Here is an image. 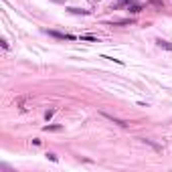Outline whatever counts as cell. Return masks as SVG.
I'll use <instances>...</instances> for the list:
<instances>
[{
  "mask_svg": "<svg viewBox=\"0 0 172 172\" xmlns=\"http://www.w3.org/2000/svg\"><path fill=\"white\" fill-rule=\"evenodd\" d=\"M101 116H103V118H107V120H110V122H114V124H118V126H122V128H126V126H128V122H124V120H120V118H114V116H110V114H105V112H103Z\"/></svg>",
  "mask_w": 172,
  "mask_h": 172,
  "instance_id": "6da1fadb",
  "label": "cell"
},
{
  "mask_svg": "<svg viewBox=\"0 0 172 172\" xmlns=\"http://www.w3.org/2000/svg\"><path fill=\"white\" fill-rule=\"evenodd\" d=\"M49 35L51 37H57V39H67V41H73L75 39L73 35H63V33H55V31H49Z\"/></svg>",
  "mask_w": 172,
  "mask_h": 172,
  "instance_id": "7a4b0ae2",
  "label": "cell"
},
{
  "mask_svg": "<svg viewBox=\"0 0 172 172\" xmlns=\"http://www.w3.org/2000/svg\"><path fill=\"white\" fill-rule=\"evenodd\" d=\"M112 25H130L132 23V18H114V20H110Z\"/></svg>",
  "mask_w": 172,
  "mask_h": 172,
  "instance_id": "3957f363",
  "label": "cell"
},
{
  "mask_svg": "<svg viewBox=\"0 0 172 172\" xmlns=\"http://www.w3.org/2000/svg\"><path fill=\"white\" fill-rule=\"evenodd\" d=\"M156 43H158V47H162V49H166V51H172V45H170L168 41H162V39H158Z\"/></svg>",
  "mask_w": 172,
  "mask_h": 172,
  "instance_id": "277c9868",
  "label": "cell"
},
{
  "mask_svg": "<svg viewBox=\"0 0 172 172\" xmlns=\"http://www.w3.org/2000/svg\"><path fill=\"white\" fill-rule=\"evenodd\" d=\"M128 10H130L132 14H138V12H142V6H138V4H132L130 6V4H128Z\"/></svg>",
  "mask_w": 172,
  "mask_h": 172,
  "instance_id": "5b68a950",
  "label": "cell"
},
{
  "mask_svg": "<svg viewBox=\"0 0 172 172\" xmlns=\"http://www.w3.org/2000/svg\"><path fill=\"white\" fill-rule=\"evenodd\" d=\"M63 126H45V132H61Z\"/></svg>",
  "mask_w": 172,
  "mask_h": 172,
  "instance_id": "8992f818",
  "label": "cell"
},
{
  "mask_svg": "<svg viewBox=\"0 0 172 172\" xmlns=\"http://www.w3.org/2000/svg\"><path fill=\"white\" fill-rule=\"evenodd\" d=\"M69 12H73V14H89V10H83V8H69Z\"/></svg>",
  "mask_w": 172,
  "mask_h": 172,
  "instance_id": "52a82bcc",
  "label": "cell"
},
{
  "mask_svg": "<svg viewBox=\"0 0 172 172\" xmlns=\"http://www.w3.org/2000/svg\"><path fill=\"white\" fill-rule=\"evenodd\" d=\"M81 41H91V43H97V39H95V37H91V35H83V37H81Z\"/></svg>",
  "mask_w": 172,
  "mask_h": 172,
  "instance_id": "ba28073f",
  "label": "cell"
},
{
  "mask_svg": "<svg viewBox=\"0 0 172 172\" xmlns=\"http://www.w3.org/2000/svg\"><path fill=\"white\" fill-rule=\"evenodd\" d=\"M53 116H55V110H49V112H47V114H45V118H47V120H51V118H53Z\"/></svg>",
  "mask_w": 172,
  "mask_h": 172,
  "instance_id": "9c48e42d",
  "label": "cell"
},
{
  "mask_svg": "<svg viewBox=\"0 0 172 172\" xmlns=\"http://www.w3.org/2000/svg\"><path fill=\"white\" fill-rule=\"evenodd\" d=\"M47 158H49V160H53V162H57V160H59L55 154H47Z\"/></svg>",
  "mask_w": 172,
  "mask_h": 172,
  "instance_id": "30bf717a",
  "label": "cell"
}]
</instances>
